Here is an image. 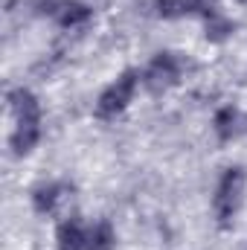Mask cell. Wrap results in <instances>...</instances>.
Here are the masks:
<instances>
[{"label": "cell", "mask_w": 247, "mask_h": 250, "mask_svg": "<svg viewBox=\"0 0 247 250\" xmlns=\"http://www.w3.org/2000/svg\"><path fill=\"white\" fill-rule=\"evenodd\" d=\"M204 35H206V41H212V44H221V41H227L233 32H236V23L221 12V15H215V18H209V21H204Z\"/></svg>", "instance_id": "11"}, {"label": "cell", "mask_w": 247, "mask_h": 250, "mask_svg": "<svg viewBox=\"0 0 247 250\" xmlns=\"http://www.w3.org/2000/svg\"><path fill=\"white\" fill-rule=\"evenodd\" d=\"M212 128H215V137H218L221 143H230V140H236V137L247 128V117L236 108V105H224V108L215 111Z\"/></svg>", "instance_id": "8"}, {"label": "cell", "mask_w": 247, "mask_h": 250, "mask_svg": "<svg viewBox=\"0 0 247 250\" xmlns=\"http://www.w3.org/2000/svg\"><path fill=\"white\" fill-rule=\"evenodd\" d=\"M154 12L166 21H178V18H215L221 15V3L218 0H154Z\"/></svg>", "instance_id": "5"}, {"label": "cell", "mask_w": 247, "mask_h": 250, "mask_svg": "<svg viewBox=\"0 0 247 250\" xmlns=\"http://www.w3.org/2000/svg\"><path fill=\"white\" fill-rule=\"evenodd\" d=\"M6 102H9V111L15 117V128L9 134V146H12V151L18 157H23L41 143V134H44L41 102L29 87H12L6 93Z\"/></svg>", "instance_id": "1"}, {"label": "cell", "mask_w": 247, "mask_h": 250, "mask_svg": "<svg viewBox=\"0 0 247 250\" xmlns=\"http://www.w3.org/2000/svg\"><path fill=\"white\" fill-rule=\"evenodd\" d=\"M184 76V62L175 53H157L143 70V84L148 93L160 96L166 90H172Z\"/></svg>", "instance_id": "4"}, {"label": "cell", "mask_w": 247, "mask_h": 250, "mask_svg": "<svg viewBox=\"0 0 247 250\" xmlns=\"http://www.w3.org/2000/svg\"><path fill=\"white\" fill-rule=\"evenodd\" d=\"M247 198V172L242 166H230L221 172L215 195H212V218L221 230H233L239 221V212Z\"/></svg>", "instance_id": "2"}, {"label": "cell", "mask_w": 247, "mask_h": 250, "mask_svg": "<svg viewBox=\"0 0 247 250\" xmlns=\"http://www.w3.org/2000/svg\"><path fill=\"white\" fill-rule=\"evenodd\" d=\"M239 3H247V0H239Z\"/></svg>", "instance_id": "12"}, {"label": "cell", "mask_w": 247, "mask_h": 250, "mask_svg": "<svg viewBox=\"0 0 247 250\" xmlns=\"http://www.w3.org/2000/svg\"><path fill=\"white\" fill-rule=\"evenodd\" d=\"M140 82H143V73H140V70H131V67L123 70V73L99 93L96 108H93L96 120H117L125 108L134 102V93H137Z\"/></svg>", "instance_id": "3"}, {"label": "cell", "mask_w": 247, "mask_h": 250, "mask_svg": "<svg viewBox=\"0 0 247 250\" xmlns=\"http://www.w3.org/2000/svg\"><path fill=\"white\" fill-rule=\"evenodd\" d=\"M70 195V187L62 184V181H47V184H38L32 189V209L38 215H56L59 207L67 201Z\"/></svg>", "instance_id": "6"}, {"label": "cell", "mask_w": 247, "mask_h": 250, "mask_svg": "<svg viewBox=\"0 0 247 250\" xmlns=\"http://www.w3.org/2000/svg\"><path fill=\"white\" fill-rule=\"evenodd\" d=\"M87 245V224L79 215H67L56 230V248L59 250H84Z\"/></svg>", "instance_id": "9"}, {"label": "cell", "mask_w": 247, "mask_h": 250, "mask_svg": "<svg viewBox=\"0 0 247 250\" xmlns=\"http://www.w3.org/2000/svg\"><path fill=\"white\" fill-rule=\"evenodd\" d=\"M50 15H53V21H56L59 26L73 29V26L87 23V21L93 18V9H90L87 3H82V0H59V3L50 6Z\"/></svg>", "instance_id": "7"}, {"label": "cell", "mask_w": 247, "mask_h": 250, "mask_svg": "<svg viewBox=\"0 0 247 250\" xmlns=\"http://www.w3.org/2000/svg\"><path fill=\"white\" fill-rule=\"evenodd\" d=\"M84 250H117V230L108 218H99L87 227V245Z\"/></svg>", "instance_id": "10"}]
</instances>
